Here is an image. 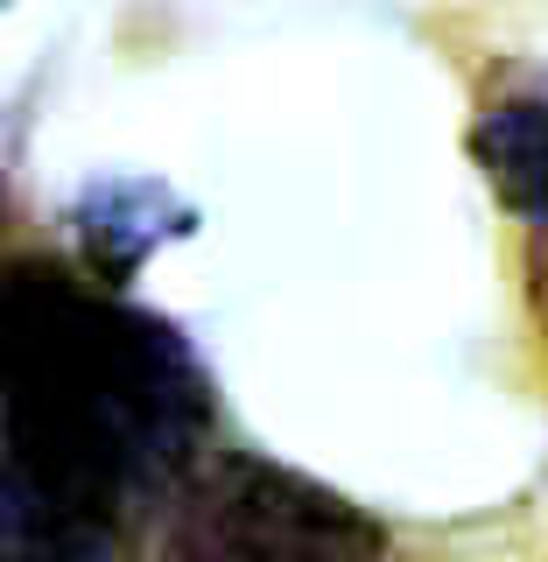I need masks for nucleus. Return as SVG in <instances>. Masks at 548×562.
Listing matches in <instances>:
<instances>
[{
  "mask_svg": "<svg viewBox=\"0 0 548 562\" xmlns=\"http://www.w3.org/2000/svg\"><path fill=\"white\" fill-rule=\"evenodd\" d=\"M0 401V562H127L219 457V386L183 324L57 254L8 260Z\"/></svg>",
  "mask_w": 548,
  "mask_h": 562,
  "instance_id": "obj_1",
  "label": "nucleus"
},
{
  "mask_svg": "<svg viewBox=\"0 0 548 562\" xmlns=\"http://www.w3.org/2000/svg\"><path fill=\"white\" fill-rule=\"evenodd\" d=\"M141 562H394V535L351 492L268 450L219 443L141 541Z\"/></svg>",
  "mask_w": 548,
  "mask_h": 562,
  "instance_id": "obj_2",
  "label": "nucleus"
},
{
  "mask_svg": "<svg viewBox=\"0 0 548 562\" xmlns=\"http://www.w3.org/2000/svg\"><path fill=\"white\" fill-rule=\"evenodd\" d=\"M485 190L521 218V260H527V303L548 338V64L541 57H500L479 85L465 134Z\"/></svg>",
  "mask_w": 548,
  "mask_h": 562,
  "instance_id": "obj_3",
  "label": "nucleus"
},
{
  "mask_svg": "<svg viewBox=\"0 0 548 562\" xmlns=\"http://www.w3.org/2000/svg\"><path fill=\"white\" fill-rule=\"evenodd\" d=\"M64 225H70V246H78V268L92 274L99 289L127 295L141 281V268H148L163 246L190 239L204 218H198V204H190L176 183L120 169V176H92V183H78Z\"/></svg>",
  "mask_w": 548,
  "mask_h": 562,
  "instance_id": "obj_4",
  "label": "nucleus"
}]
</instances>
